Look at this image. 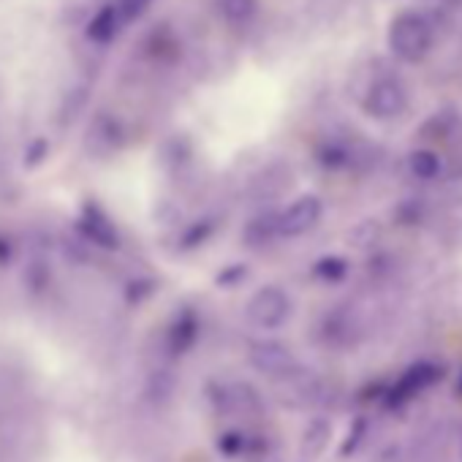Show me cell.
<instances>
[{
  "label": "cell",
  "mask_w": 462,
  "mask_h": 462,
  "mask_svg": "<svg viewBox=\"0 0 462 462\" xmlns=\"http://www.w3.org/2000/svg\"><path fill=\"white\" fill-rule=\"evenodd\" d=\"M435 33L432 25L424 14L419 12H400L386 31V44L389 52L402 60V63H419L427 58V52L432 50Z\"/></svg>",
  "instance_id": "obj_1"
},
{
  "label": "cell",
  "mask_w": 462,
  "mask_h": 462,
  "mask_svg": "<svg viewBox=\"0 0 462 462\" xmlns=\"http://www.w3.org/2000/svg\"><path fill=\"white\" fill-rule=\"evenodd\" d=\"M291 313H294V302H291V297L281 286H264V289H259L248 300V308H245L248 321L256 329H264V332L281 329L291 319Z\"/></svg>",
  "instance_id": "obj_2"
},
{
  "label": "cell",
  "mask_w": 462,
  "mask_h": 462,
  "mask_svg": "<svg viewBox=\"0 0 462 462\" xmlns=\"http://www.w3.org/2000/svg\"><path fill=\"white\" fill-rule=\"evenodd\" d=\"M248 362L256 373L273 381H283L300 373V359L281 340H254L248 346Z\"/></svg>",
  "instance_id": "obj_3"
},
{
  "label": "cell",
  "mask_w": 462,
  "mask_h": 462,
  "mask_svg": "<svg viewBox=\"0 0 462 462\" xmlns=\"http://www.w3.org/2000/svg\"><path fill=\"white\" fill-rule=\"evenodd\" d=\"M362 109L373 120H394L408 109V93L400 79L383 77L370 85V90L362 101Z\"/></svg>",
  "instance_id": "obj_4"
},
{
  "label": "cell",
  "mask_w": 462,
  "mask_h": 462,
  "mask_svg": "<svg viewBox=\"0 0 462 462\" xmlns=\"http://www.w3.org/2000/svg\"><path fill=\"white\" fill-rule=\"evenodd\" d=\"M321 199L313 196V193H305L300 199H294L286 209L278 212V231H281V237H302L308 235V231H313L321 220Z\"/></svg>",
  "instance_id": "obj_5"
},
{
  "label": "cell",
  "mask_w": 462,
  "mask_h": 462,
  "mask_svg": "<svg viewBox=\"0 0 462 462\" xmlns=\"http://www.w3.org/2000/svg\"><path fill=\"white\" fill-rule=\"evenodd\" d=\"M435 381H440V367L432 365V362H416V365H411V367L397 378V383H392V389L386 392V394H389V402H392V405H400V402H405V400L421 394L424 389H430Z\"/></svg>",
  "instance_id": "obj_6"
},
{
  "label": "cell",
  "mask_w": 462,
  "mask_h": 462,
  "mask_svg": "<svg viewBox=\"0 0 462 462\" xmlns=\"http://www.w3.org/2000/svg\"><path fill=\"white\" fill-rule=\"evenodd\" d=\"M196 340H199V316L185 308L169 329V346L174 354H188L196 346Z\"/></svg>",
  "instance_id": "obj_7"
},
{
  "label": "cell",
  "mask_w": 462,
  "mask_h": 462,
  "mask_svg": "<svg viewBox=\"0 0 462 462\" xmlns=\"http://www.w3.org/2000/svg\"><path fill=\"white\" fill-rule=\"evenodd\" d=\"M120 28H123V20H120L115 4H109V6L98 9V12L93 14V20L88 23V39H90L93 44H109V42L117 39Z\"/></svg>",
  "instance_id": "obj_8"
},
{
  "label": "cell",
  "mask_w": 462,
  "mask_h": 462,
  "mask_svg": "<svg viewBox=\"0 0 462 462\" xmlns=\"http://www.w3.org/2000/svg\"><path fill=\"white\" fill-rule=\"evenodd\" d=\"M217 12L231 28H245L259 14V0H217Z\"/></svg>",
  "instance_id": "obj_9"
},
{
  "label": "cell",
  "mask_w": 462,
  "mask_h": 462,
  "mask_svg": "<svg viewBox=\"0 0 462 462\" xmlns=\"http://www.w3.org/2000/svg\"><path fill=\"white\" fill-rule=\"evenodd\" d=\"M275 237H281V231H278V212H264V215H256L254 220H248V226H245V243L251 248L267 245Z\"/></svg>",
  "instance_id": "obj_10"
},
{
  "label": "cell",
  "mask_w": 462,
  "mask_h": 462,
  "mask_svg": "<svg viewBox=\"0 0 462 462\" xmlns=\"http://www.w3.org/2000/svg\"><path fill=\"white\" fill-rule=\"evenodd\" d=\"M329 435H332V424L324 419H313L302 432V457H308V459L319 457L327 448Z\"/></svg>",
  "instance_id": "obj_11"
},
{
  "label": "cell",
  "mask_w": 462,
  "mask_h": 462,
  "mask_svg": "<svg viewBox=\"0 0 462 462\" xmlns=\"http://www.w3.org/2000/svg\"><path fill=\"white\" fill-rule=\"evenodd\" d=\"M440 169H443V163H440L438 152H432V150H413L408 155V171L419 180H435L440 174Z\"/></svg>",
  "instance_id": "obj_12"
},
{
  "label": "cell",
  "mask_w": 462,
  "mask_h": 462,
  "mask_svg": "<svg viewBox=\"0 0 462 462\" xmlns=\"http://www.w3.org/2000/svg\"><path fill=\"white\" fill-rule=\"evenodd\" d=\"M316 161H319L324 169L337 171V169H346V166L351 163V150H348L343 142L329 139V142L319 144V150H316Z\"/></svg>",
  "instance_id": "obj_13"
},
{
  "label": "cell",
  "mask_w": 462,
  "mask_h": 462,
  "mask_svg": "<svg viewBox=\"0 0 462 462\" xmlns=\"http://www.w3.org/2000/svg\"><path fill=\"white\" fill-rule=\"evenodd\" d=\"M454 128H457V115H454V109H440V112H435V115L421 125L419 134H421L424 139L438 142V139H446Z\"/></svg>",
  "instance_id": "obj_14"
},
{
  "label": "cell",
  "mask_w": 462,
  "mask_h": 462,
  "mask_svg": "<svg viewBox=\"0 0 462 462\" xmlns=\"http://www.w3.org/2000/svg\"><path fill=\"white\" fill-rule=\"evenodd\" d=\"M215 228H217V223H215L212 217H201V220L190 223V226L185 228V235L180 237V248H182V251H193V248L204 245V243L215 235Z\"/></svg>",
  "instance_id": "obj_15"
},
{
  "label": "cell",
  "mask_w": 462,
  "mask_h": 462,
  "mask_svg": "<svg viewBox=\"0 0 462 462\" xmlns=\"http://www.w3.org/2000/svg\"><path fill=\"white\" fill-rule=\"evenodd\" d=\"M313 275L324 283H340L348 275V262L343 256H324L316 262Z\"/></svg>",
  "instance_id": "obj_16"
},
{
  "label": "cell",
  "mask_w": 462,
  "mask_h": 462,
  "mask_svg": "<svg viewBox=\"0 0 462 462\" xmlns=\"http://www.w3.org/2000/svg\"><path fill=\"white\" fill-rule=\"evenodd\" d=\"M215 446H217V451L223 457H240V454L248 451V435L240 432V430H228V432L217 435V443Z\"/></svg>",
  "instance_id": "obj_17"
},
{
  "label": "cell",
  "mask_w": 462,
  "mask_h": 462,
  "mask_svg": "<svg viewBox=\"0 0 462 462\" xmlns=\"http://www.w3.org/2000/svg\"><path fill=\"white\" fill-rule=\"evenodd\" d=\"M248 275H251L248 264H228V267H223V270L215 275V286H217V289H237V286L245 283Z\"/></svg>",
  "instance_id": "obj_18"
},
{
  "label": "cell",
  "mask_w": 462,
  "mask_h": 462,
  "mask_svg": "<svg viewBox=\"0 0 462 462\" xmlns=\"http://www.w3.org/2000/svg\"><path fill=\"white\" fill-rule=\"evenodd\" d=\"M365 435H367V419H365V416H356V419L351 421V427H348V432H346V440L340 443L337 454H340V457L354 454V451L359 448V443L365 440Z\"/></svg>",
  "instance_id": "obj_19"
},
{
  "label": "cell",
  "mask_w": 462,
  "mask_h": 462,
  "mask_svg": "<svg viewBox=\"0 0 462 462\" xmlns=\"http://www.w3.org/2000/svg\"><path fill=\"white\" fill-rule=\"evenodd\" d=\"M150 6H152V0H117V4H115V9H117V14H120L123 25L136 23V20H139Z\"/></svg>",
  "instance_id": "obj_20"
},
{
  "label": "cell",
  "mask_w": 462,
  "mask_h": 462,
  "mask_svg": "<svg viewBox=\"0 0 462 462\" xmlns=\"http://www.w3.org/2000/svg\"><path fill=\"white\" fill-rule=\"evenodd\" d=\"M457 392L462 394V373H459V381H457Z\"/></svg>",
  "instance_id": "obj_21"
}]
</instances>
